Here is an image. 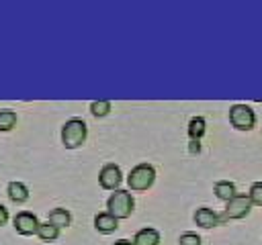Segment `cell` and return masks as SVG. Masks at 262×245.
Listing matches in <instances>:
<instances>
[{
  "label": "cell",
  "instance_id": "cell-1",
  "mask_svg": "<svg viewBox=\"0 0 262 245\" xmlns=\"http://www.w3.org/2000/svg\"><path fill=\"white\" fill-rule=\"evenodd\" d=\"M61 139L66 147H78L86 139V122L76 116L66 120V125L61 127Z\"/></svg>",
  "mask_w": 262,
  "mask_h": 245
},
{
  "label": "cell",
  "instance_id": "cell-2",
  "mask_svg": "<svg viewBox=\"0 0 262 245\" xmlns=\"http://www.w3.org/2000/svg\"><path fill=\"white\" fill-rule=\"evenodd\" d=\"M252 206V198L250 194H235L231 200H227V206L223 210V214H219V220H227V218H244L250 212Z\"/></svg>",
  "mask_w": 262,
  "mask_h": 245
},
{
  "label": "cell",
  "instance_id": "cell-3",
  "mask_svg": "<svg viewBox=\"0 0 262 245\" xmlns=\"http://www.w3.org/2000/svg\"><path fill=\"white\" fill-rule=\"evenodd\" d=\"M154 178H156L154 165H149V163H137V165L129 172L127 182H129V186L135 188V190H145V188L154 182Z\"/></svg>",
  "mask_w": 262,
  "mask_h": 245
},
{
  "label": "cell",
  "instance_id": "cell-4",
  "mask_svg": "<svg viewBox=\"0 0 262 245\" xmlns=\"http://www.w3.org/2000/svg\"><path fill=\"white\" fill-rule=\"evenodd\" d=\"M229 120L235 129L239 131H248L256 125V114L248 104H233L229 108Z\"/></svg>",
  "mask_w": 262,
  "mask_h": 245
},
{
  "label": "cell",
  "instance_id": "cell-5",
  "mask_svg": "<svg viewBox=\"0 0 262 245\" xmlns=\"http://www.w3.org/2000/svg\"><path fill=\"white\" fill-rule=\"evenodd\" d=\"M108 212L115 214L117 218L119 216H127L133 208V196L127 192V190H115L111 196H108Z\"/></svg>",
  "mask_w": 262,
  "mask_h": 245
},
{
  "label": "cell",
  "instance_id": "cell-6",
  "mask_svg": "<svg viewBox=\"0 0 262 245\" xmlns=\"http://www.w3.org/2000/svg\"><path fill=\"white\" fill-rule=\"evenodd\" d=\"M14 227H16L18 233L29 235V233H35L39 229V220H37V216L31 210H20L14 216Z\"/></svg>",
  "mask_w": 262,
  "mask_h": 245
},
{
  "label": "cell",
  "instance_id": "cell-7",
  "mask_svg": "<svg viewBox=\"0 0 262 245\" xmlns=\"http://www.w3.org/2000/svg\"><path fill=\"white\" fill-rule=\"evenodd\" d=\"M98 180H100V184L104 188H115L117 190V186L121 182V169H119V165L117 163H104L102 169H100V174H98Z\"/></svg>",
  "mask_w": 262,
  "mask_h": 245
},
{
  "label": "cell",
  "instance_id": "cell-8",
  "mask_svg": "<svg viewBox=\"0 0 262 245\" xmlns=\"http://www.w3.org/2000/svg\"><path fill=\"white\" fill-rule=\"evenodd\" d=\"M194 220H196L199 227H205V229H211V227H215L217 223H221V220H219V214H217L215 210L207 208V206L196 208V212H194Z\"/></svg>",
  "mask_w": 262,
  "mask_h": 245
},
{
  "label": "cell",
  "instance_id": "cell-9",
  "mask_svg": "<svg viewBox=\"0 0 262 245\" xmlns=\"http://www.w3.org/2000/svg\"><path fill=\"white\" fill-rule=\"evenodd\" d=\"M158 241H160V233L154 227H143L133 237V245H158Z\"/></svg>",
  "mask_w": 262,
  "mask_h": 245
},
{
  "label": "cell",
  "instance_id": "cell-10",
  "mask_svg": "<svg viewBox=\"0 0 262 245\" xmlns=\"http://www.w3.org/2000/svg\"><path fill=\"white\" fill-rule=\"evenodd\" d=\"M94 225H96L98 231H102V233H111V231L117 229V216L111 214L108 210H106V212H98V214L94 216Z\"/></svg>",
  "mask_w": 262,
  "mask_h": 245
},
{
  "label": "cell",
  "instance_id": "cell-11",
  "mask_svg": "<svg viewBox=\"0 0 262 245\" xmlns=\"http://www.w3.org/2000/svg\"><path fill=\"white\" fill-rule=\"evenodd\" d=\"M213 190H215V194H217L221 200H231V198L235 196V186H233V182H229V180H217L215 186H213Z\"/></svg>",
  "mask_w": 262,
  "mask_h": 245
},
{
  "label": "cell",
  "instance_id": "cell-12",
  "mask_svg": "<svg viewBox=\"0 0 262 245\" xmlns=\"http://www.w3.org/2000/svg\"><path fill=\"white\" fill-rule=\"evenodd\" d=\"M70 218H72V216H70V212H68L66 208H53V210L49 212V223L55 225L57 229H59V227H66V225L70 223Z\"/></svg>",
  "mask_w": 262,
  "mask_h": 245
},
{
  "label": "cell",
  "instance_id": "cell-13",
  "mask_svg": "<svg viewBox=\"0 0 262 245\" xmlns=\"http://www.w3.org/2000/svg\"><path fill=\"white\" fill-rule=\"evenodd\" d=\"M203 133H205V118L203 116H192L190 118V122H188V135H190V139H201L203 137Z\"/></svg>",
  "mask_w": 262,
  "mask_h": 245
},
{
  "label": "cell",
  "instance_id": "cell-14",
  "mask_svg": "<svg viewBox=\"0 0 262 245\" xmlns=\"http://www.w3.org/2000/svg\"><path fill=\"white\" fill-rule=\"evenodd\" d=\"M8 194H10V198H14V200H25L27 194H29V190H27V186H25L20 180H12V182L8 184Z\"/></svg>",
  "mask_w": 262,
  "mask_h": 245
},
{
  "label": "cell",
  "instance_id": "cell-15",
  "mask_svg": "<svg viewBox=\"0 0 262 245\" xmlns=\"http://www.w3.org/2000/svg\"><path fill=\"white\" fill-rule=\"evenodd\" d=\"M90 110H92V114H96V116H104V114H108V110H111V102L104 100V98L92 100V102H90Z\"/></svg>",
  "mask_w": 262,
  "mask_h": 245
},
{
  "label": "cell",
  "instance_id": "cell-16",
  "mask_svg": "<svg viewBox=\"0 0 262 245\" xmlns=\"http://www.w3.org/2000/svg\"><path fill=\"white\" fill-rule=\"evenodd\" d=\"M37 233H39V237H41V239H55V237H57V233H59V229L47 220V223H41V225H39Z\"/></svg>",
  "mask_w": 262,
  "mask_h": 245
},
{
  "label": "cell",
  "instance_id": "cell-17",
  "mask_svg": "<svg viewBox=\"0 0 262 245\" xmlns=\"http://www.w3.org/2000/svg\"><path fill=\"white\" fill-rule=\"evenodd\" d=\"M14 120H16V114L12 110H8V108L0 110V129H10L14 125Z\"/></svg>",
  "mask_w": 262,
  "mask_h": 245
},
{
  "label": "cell",
  "instance_id": "cell-18",
  "mask_svg": "<svg viewBox=\"0 0 262 245\" xmlns=\"http://www.w3.org/2000/svg\"><path fill=\"white\" fill-rule=\"evenodd\" d=\"M250 198H252V204L262 206V182H254L250 186Z\"/></svg>",
  "mask_w": 262,
  "mask_h": 245
},
{
  "label": "cell",
  "instance_id": "cell-19",
  "mask_svg": "<svg viewBox=\"0 0 262 245\" xmlns=\"http://www.w3.org/2000/svg\"><path fill=\"white\" fill-rule=\"evenodd\" d=\"M178 241H180V245H201V237L196 233H190V231L182 233Z\"/></svg>",
  "mask_w": 262,
  "mask_h": 245
},
{
  "label": "cell",
  "instance_id": "cell-20",
  "mask_svg": "<svg viewBox=\"0 0 262 245\" xmlns=\"http://www.w3.org/2000/svg\"><path fill=\"white\" fill-rule=\"evenodd\" d=\"M199 149H201V143H199L196 139H190V151H192V153H196Z\"/></svg>",
  "mask_w": 262,
  "mask_h": 245
},
{
  "label": "cell",
  "instance_id": "cell-21",
  "mask_svg": "<svg viewBox=\"0 0 262 245\" xmlns=\"http://www.w3.org/2000/svg\"><path fill=\"white\" fill-rule=\"evenodd\" d=\"M6 216H8L6 206H4V204H0V223H4V220H6Z\"/></svg>",
  "mask_w": 262,
  "mask_h": 245
},
{
  "label": "cell",
  "instance_id": "cell-22",
  "mask_svg": "<svg viewBox=\"0 0 262 245\" xmlns=\"http://www.w3.org/2000/svg\"><path fill=\"white\" fill-rule=\"evenodd\" d=\"M113 245H133V243H131V241H127V239H117Z\"/></svg>",
  "mask_w": 262,
  "mask_h": 245
}]
</instances>
